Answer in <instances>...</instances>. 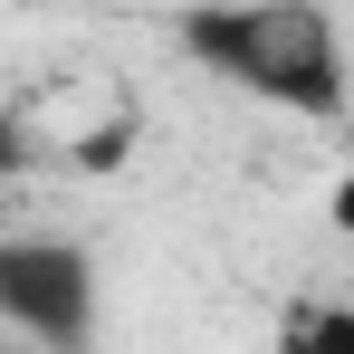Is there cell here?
Here are the masks:
<instances>
[{
	"instance_id": "obj_1",
	"label": "cell",
	"mask_w": 354,
	"mask_h": 354,
	"mask_svg": "<svg viewBox=\"0 0 354 354\" xmlns=\"http://www.w3.org/2000/svg\"><path fill=\"white\" fill-rule=\"evenodd\" d=\"M163 29L201 77H221L278 115L335 124L354 106V48L326 0H182Z\"/></svg>"
},
{
	"instance_id": "obj_2",
	"label": "cell",
	"mask_w": 354,
	"mask_h": 354,
	"mask_svg": "<svg viewBox=\"0 0 354 354\" xmlns=\"http://www.w3.org/2000/svg\"><path fill=\"white\" fill-rule=\"evenodd\" d=\"M0 326L29 335V345H48V354H86L96 326H106L96 249H86V239L10 230V239H0Z\"/></svg>"
},
{
	"instance_id": "obj_3",
	"label": "cell",
	"mask_w": 354,
	"mask_h": 354,
	"mask_svg": "<svg viewBox=\"0 0 354 354\" xmlns=\"http://www.w3.org/2000/svg\"><path fill=\"white\" fill-rule=\"evenodd\" d=\"M278 335H288V345H306V354H316V345H345V354H354V316H345V306H297Z\"/></svg>"
},
{
	"instance_id": "obj_4",
	"label": "cell",
	"mask_w": 354,
	"mask_h": 354,
	"mask_svg": "<svg viewBox=\"0 0 354 354\" xmlns=\"http://www.w3.org/2000/svg\"><path fill=\"white\" fill-rule=\"evenodd\" d=\"M326 221H335V239H345V249H354V173L335 182V192H326Z\"/></svg>"
}]
</instances>
